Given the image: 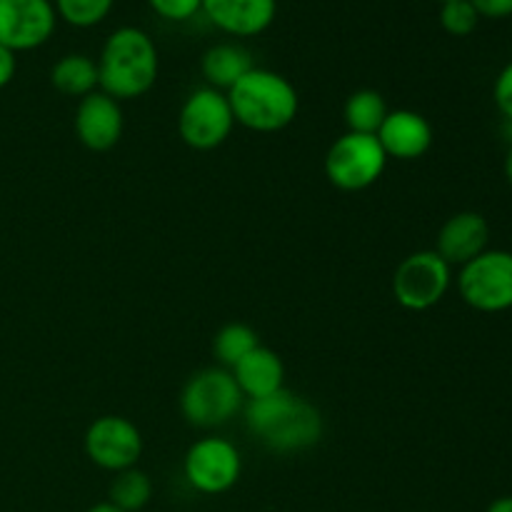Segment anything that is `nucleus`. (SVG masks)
<instances>
[{"label": "nucleus", "mask_w": 512, "mask_h": 512, "mask_svg": "<svg viewBox=\"0 0 512 512\" xmlns=\"http://www.w3.org/2000/svg\"><path fill=\"white\" fill-rule=\"evenodd\" d=\"M235 123L255 133H278L288 128L300 108L295 85L275 70L253 68L228 90Z\"/></svg>", "instance_id": "7ed1b4c3"}, {"label": "nucleus", "mask_w": 512, "mask_h": 512, "mask_svg": "<svg viewBox=\"0 0 512 512\" xmlns=\"http://www.w3.org/2000/svg\"><path fill=\"white\" fill-rule=\"evenodd\" d=\"M203 13L233 38H255L273 25L278 0H203Z\"/></svg>", "instance_id": "4468645a"}, {"label": "nucleus", "mask_w": 512, "mask_h": 512, "mask_svg": "<svg viewBox=\"0 0 512 512\" xmlns=\"http://www.w3.org/2000/svg\"><path fill=\"white\" fill-rule=\"evenodd\" d=\"M253 68V55L238 43L213 45V48L205 50L203 60H200L203 78L208 80L210 88L223 90V93H228V90Z\"/></svg>", "instance_id": "f3484780"}, {"label": "nucleus", "mask_w": 512, "mask_h": 512, "mask_svg": "<svg viewBox=\"0 0 512 512\" xmlns=\"http://www.w3.org/2000/svg\"><path fill=\"white\" fill-rule=\"evenodd\" d=\"M245 425L250 435L273 453H298L313 448L323 435V418L318 408L288 388L265 398L245 400Z\"/></svg>", "instance_id": "f257e3e1"}, {"label": "nucleus", "mask_w": 512, "mask_h": 512, "mask_svg": "<svg viewBox=\"0 0 512 512\" xmlns=\"http://www.w3.org/2000/svg\"><path fill=\"white\" fill-rule=\"evenodd\" d=\"M435 3H440V5H443V3H450V0H435Z\"/></svg>", "instance_id": "7c9ffc66"}, {"label": "nucleus", "mask_w": 512, "mask_h": 512, "mask_svg": "<svg viewBox=\"0 0 512 512\" xmlns=\"http://www.w3.org/2000/svg\"><path fill=\"white\" fill-rule=\"evenodd\" d=\"M478 23L480 15L470 0H450V3L440 5V25H443L445 33L455 35V38L470 35L478 28Z\"/></svg>", "instance_id": "5701e85b"}, {"label": "nucleus", "mask_w": 512, "mask_h": 512, "mask_svg": "<svg viewBox=\"0 0 512 512\" xmlns=\"http://www.w3.org/2000/svg\"><path fill=\"white\" fill-rule=\"evenodd\" d=\"M453 268L435 250H418L395 268L393 295L405 310H430L445 298Z\"/></svg>", "instance_id": "6e6552de"}, {"label": "nucleus", "mask_w": 512, "mask_h": 512, "mask_svg": "<svg viewBox=\"0 0 512 512\" xmlns=\"http://www.w3.org/2000/svg\"><path fill=\"white\" fill-rule=\"evenodd\" d=\"M158 70V48L145 30L123 25L105 38L98 58L100 90L118 103L143 98L158 80Z\"/></svg>", "instance_id": "f03ea898"}, {"label": "nucleus", "mask_w": 512, "mask_h": 512, "mask_svg": "<svg viewBox=\"0 0 512 512\" xmlns=\"http://www.w3.org/2000/svg\"><path fill=\"white\" fill-rule=\"evenodd\" d=\"M458 293L480 313H503L512 308V253L485 250L463 265L458 273Z\"/></svg>", "instance_id": "423d86ee"}, {"label": "nucleus", "mask_w": 512, "mask_h": 512, "mask_svg": "<svg viewBox=\"0 0 512 512\" xmlns=\"http://www.w3.org/2000/svg\"><path fill=\"white\" fill-rule=\"evenodd\" d=\"M245 398L233 373L225 368H205L185 383L180 393V413L195 428H220L243 410Z\"/></svg>", "instance_id": "20e7f679"}, {"label": "nucleus", "mask_w": 512, "mask_h": 512, "mask_svg": "<svg viewBox=\"0 0 512 512\" xmlns=\"http://www.w3.org/2000/svg\"><path fill=\"white\" fill-rule=\"evenodd\" d=\"M233 378L238 383L240 393L245 400L265 398L285 388V365L275 350L258 345L250 350L233 370Z\"/></svg>", "instance_id": "dca6fc26"}, {"label": "nucleus", "mask_w": 512, "mask_h": 512, "mask_svg": "<svg viewBox=\"0 0 512 512\" xmlns=\"http://www.w3.org/2000/svg\"><path fill=\"white\" fill-rule=\"evenodd\" d=\"M123 108L103 90L85 95L75 110V135L93 153H105L115 148L123 138Z\"/></svg>", "instance_id": "f8f14e48"}, {"label": "nucleus", "mask_w": 512, "mask_h": 512, "mask_svg": "<svg viewBox=\"0 0 512 512\" xmlns=\"http://www.w3.org/2000/svg\"><path fill=\"white\" fill-rule=\"evenodd\" d=\"M480 18L503 20L512 15V0H470Z\"/></svg>", "instance_id": "a878e982"}, {"label": "nucleus", "mask_w": 512, "mask_h": 512, "mask_svg": "<svg viewBox=\"0 0 512 512\" xmlns=\"http://www.w3.org/2000/svg\"><path fill=\"white\" fill-rule=\"evenodd\" d=\"M493 98L498 110L503 113V118L512 123V60L500 70V75L495 78V88H493Z\"/></svg>", "instance_id": "393cba45"}, {"label": "nucleus", "mask_w": 512, "mask_h": 512, "mask_svg": "<svg viewBox=\"0 0 512 512\" xmlns=\"http://www.w3.org/2000/svg\"><path fill=\"white\" fill-rule=\"evenodd\" d=\"M50 83L60 95L68 98H80L95 93L100 88L98 78V60L83 53H68L53 65L50 70Z\"/></svg>", "instance_id": "a211bd4d"}, {"label": "nucleus", "mask_w": 512, "mask_h": 512, "mask_svg": "<svg viewBox=\"0 0 512 512\" xmlns=\"http://www.w3.org/2000/svg\"><path fill=\"white\" fill-rule=\"evenodd\" d=\"M153 498V480L140 468L115 473L108 490V503L123 512H140Z\"/></svg>", "instance_id": "aec40b11"}, {"label": "nucleus", "mask_w": 512, "mask_h": 512, "mask_svg": "<svg viewBox=\"0 0 512 512\" xmlns=\"http://www.w3.org/2000/svg\"><path fill=\"white\" fill-rule=\"evenodd\" d=\"M15 70H18V58H15L13 50L0 45V90L10 85V80L15 78Z\"/></svg>", "instance_id": "bb28decb"}, {"label": "nucleus", "mask_w": 512, "mask_h": 512, "mask_svg": "<svg viewBox=\"0 0 512 512\" xmlns=\"http://www.w3.org/2000/svg\"><path fill=\"white\" fill-rule=\"evenodd\" d=\"M488 512H512V495H508V498H498L495 503H490Z\"/></svg>", "instance_id": "cd10ccee"}, {"label": "nucleus", "mask_w": 512, "mask_h": 512, "mask_svg": "<svg viewBox=\"0 0 512 512\" xmlns=\"http://www.w3.org/2000/svg\"><path fill=\"white\" fill-rule=\"evenodd\" d=\"M113 5L115 0H53L58 20L73 28H95L108 18Z\"/></svg>", "instance_id": "4be33fe9"}, {"label": "nucleus", "mask_w": 512, "mask_h": 512, "mask_svg": "<svg viewBox=\"0 0 512 512\" xmlns=\"http://www.w3.org/2000/svg\"><path fill=\"white\" fill-rule=\"evenodd\" d=\"M85 512H123V510H118L115 505H110V503H98V505H93V508H88Z\"/></svg>", "instance_id": "c756f323"}, {"label": "nucleus", "mask_w": 512, "mask_h": 512, "mask_svg": "<svg viewBox=\"0 0 512 512\" xmlns=\"http://www.w3.org/2000/svg\"><path fill=\"white\" fill-rule=\"evenodd\" d=\"M490 243V225L488 220L473 210L455 213L453 218L445 220V225L438 233L435 253L453 268V265H468L470 260L478 258L480 253L488 250Z\"/></svg>", "instance_id": "ddd939ff"}, {"label": "nucleus", "mask_w": 512, "mask_h": 512, "mask_svg": "<svg viewBox=\"0 0 512 512\" xmlns=\"http://www.w3.org/2000/svg\"><path fill=\"white\" fill-rule=\"evenodd\" d=\"M55 25L53 0H0V45L15 55L48 43Z\"/></svg>", "instance_id": "9b49d317"}, {"label": "nucleus", "mask_w": 512, "mask_h": 512, "mask_svg": "<svg viewBox=\"0 0 512 512\" xmlns=\"http://www.w3.org/2000/svg\"><path fill=\"white\" fill-rule=\"evenodd\" d=\"M235 125L233 108L223 90L210 85L193 90L178 115V133L193 150H215L230 138Z\"/></svg>", "instance_id": "0eeeda50"}, {"label": "nucleus", "mask_w": 512, "mask_h": 512, "mask_svg": "<svg viewBox=\"0 0 512 512\" xmlns=\"http://www.w3.org/2000/svg\"><path fill=\"white\" fill-rule=\"evenodd\" d=\"M85 455L110 473L135 468L143 455V435L123 415H103L85 433Z\"/></svg>", "instance_id": "9d476101"}, {"label": "nucleus", "mask_w": 512, "mask_h": 512, "mask_svg": "<svg viewBox=\"0 0 512 512\" xmlns=\"http://www.w3.org/2000/svg\"><path fill=\"white\" fill-rule=\"evenodd\" d=\"M388 155L375 135L345 133L330 145L325 155V175L340 190H365L385 173Z\"/></svg>", "instance_id": "39448f33"}, {"label": "nucleus", "mask_w": 512, "mask_h": 512, "mask_svg": "<svg viewBox=\"0 0 512 512\" xmlns=\"http://www.w3.org/2000/svg\"><path fill=\"white\" fill-rule=\"evenodd\" d=\"M183 473L190 488L203 495H223L240 480L243 458L225 438H203L185 453Z\"/></svg>", "instance_id": "1a4fd4ad"}, {"label": "nucleus", "mask_w": 512, "mask_h": 512, "mask_svg": "<svg viewBox=\"0 0 512 512\" xmlns=\"http://www.w3.org/2000/svg\"><path fill=\"white\" fill-rule=\"evenodd\" d=\"M505 178H508V183L512 185V140H510L508 155H505Z\"/></svg>", "instance_id": "c85d7f7f"}, {"label": "nucleus", "mask_w": 512, "mask_h": 512, "mask_svg": "<svg viewBox=\"0 0 512 512\" xmlns=\"http://www.w3.org/2000/svg\"><path fill=\"white\" fill-rule=\"evenodd\" d=\"M388 105L378 90H355L348 100H345L343 118L348 125V133L360 135H378L380 125L388 118Z\"/></svg>", "instance_id": "6ab92c4d"}, {"label": "nucleus", "mask_w": 512, "mask_h": 512, "mask_svg": "<svg viewBox=\"0 0 512 512\" xmlns=\"http://www.w3.org/2000/svg\"><path fill=\"white\" fill-rule=\"evenodd\" d=\"M375 138L385 155L395 160H418L433 145V128L415 110H390Z\"/></svg>", "instance_id": "2eb2a0df"}, {"label": "nucleus", "mask_w": 512, "mask_h": 512, "mask_svg": "<svg viewBox=\"0 0 512 512\" xmlns=\"http://www.w3.org/2000/svg\"><path fill=\"white\" fill-rule=\"evenodd\" d=\"M150 10L170 23H185L203 13V0H148Z\"/></svg>", "instance_id": "b1692460"}, {"label": "nucleus", "mask_w": 512, "mask_h": 512, "mask_svg": "<svg viewBox=\"0 0 512 512\" xmlns=\"http://www.w3.org/2000/svg\"><path fill=\"white\" fill-rule=\"evenodd\" d=\"M260 345L258 333L245 323H228L218 330L213 340V353L218 358L220 368L233 370L250 350Z\"/></svg>", "instance_id": "412c9836"}]
</instances>
